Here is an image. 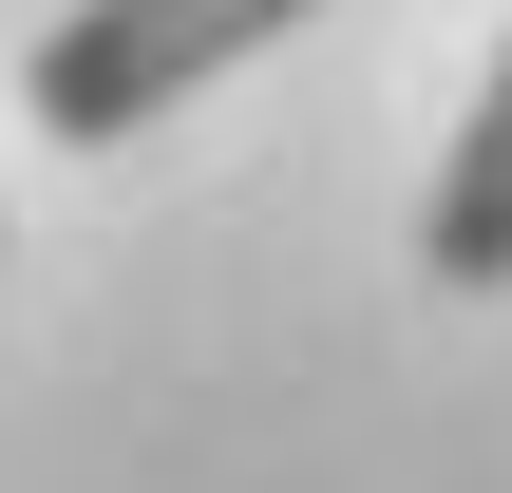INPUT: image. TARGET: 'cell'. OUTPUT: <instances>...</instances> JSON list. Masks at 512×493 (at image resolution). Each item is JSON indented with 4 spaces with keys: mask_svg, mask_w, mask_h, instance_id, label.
I'll use <instances>...</instances> for the list:
<instances>
[{
    "mask_svg": "<svg viewBox=\"0 0 512 493\" xmlns=\"http://www.w3.org/2000/svg\"><path fill=\"white\" fill-rule=\"evenodd\" d=\"M304 0H76L38 57H19V114L57 133V152H114V133H152L171 95H209L228 57H266Z\"/></svg>",
    "mask_w": 512,
    "mask_h": 493,
    "instance_id": "cell-1",
    "label": "cell"
},
{
    "mask_svg": "<svg viewBox=\"0 0 512 493\" xmlns=\"http://www.w3.org/2000/svg\"><path fill=\"white\" fill-rule=\"evenodd\" d=\"M418 266L437 285H512V38H494V76H475V114H456V171L418 209Z\"/></svg>",
    "mask_w": 512,
    "mask_h": 493,
    "instance_id": "cell-2",
    "label": "cell"
}]
</instances>
